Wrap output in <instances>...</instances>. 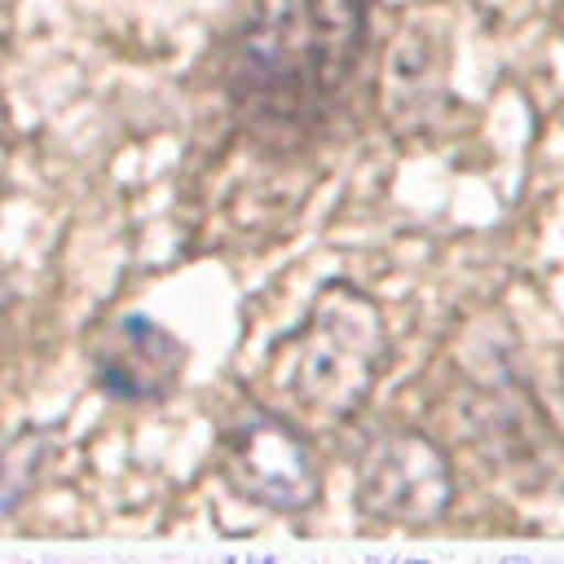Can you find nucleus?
Returning a JSON list of instances; mask_svg holds the SVG:
<instances>
[{
	"label": "nucleus",
	"mask_w": 564,
	"mask_h": 564,
	"mask_svg": "<svg viewBox=\"0 0 564 564\" xmlns=\"http://www.w3.org/2000/svg\"><path fill=\"white\" fill-rule=\"evenodd\" d=\"M361 35V0H251L229 62L234 101L264 128L317 119L348 84Z\"/></svg>",
	"instance_id": "obj_1"
},
{
	"label": "nucleus",
	"mask_w": 564,
	"mask_h": 564,
	"mask_svg": "<svg viewBox=\"0 0 564 564\" xmlns=\"http://www.w3.org/2000/svg\"><path fill=\"white\" fill-rule=\"evenodd\" d=\"M282 352L286 397L317 423H344L361 410L383 370L388 330L370 295L348 282H330Z\"/></svg>",
	"instance_id": "obj_2"
},
{
	"label": "nucleus",
	"mask_w": 564,
	"mask_h": 564,
	"mask_svg": "<svg viewBox=\"0 0 564 564\" xmlns=\"http://www.w3.org/2000/svg\"><path fill=\"white\" fill-rule=\"evenodd\" d=\"M449 498V463L423 432H383L357 458V502L375 520L432 524Z\"/></svg>",
	"instance_id": "obj_3"
},
{
	"label": "nucleus",
	"mask_w": 564,
	"mask_h": 564,
	"mask_svg": "<svg viewBox=\"0 0 564 564\" xmlns=\"http://www.w3.org/2000/svg\"><path fill=\"white\" fill-rule=\"evenodd\" d=\"M220 454H225L229 480L247 498L273 511H300L317 498V485H322L317 458L282 414L247 410L242 419L229 423Z\"/></svg>",
	"instance_id": "obj_4"
},
{
	"label": "nucleus",
	"mask_w": 564,
	"mask_h": 564,
	"mask_svg": "<svg viewBox=\"0 0 564 564\" xmlns=\"http://www.w3.org/2000/svg\"><path fill=\"white\" fill-rule=\"evenodd\" d=\"M181 375V344L145 317H123L101 344V383L115 397H159Z\"/></svg>",
	"instance_id": "obj_5"
}]
</instances>
